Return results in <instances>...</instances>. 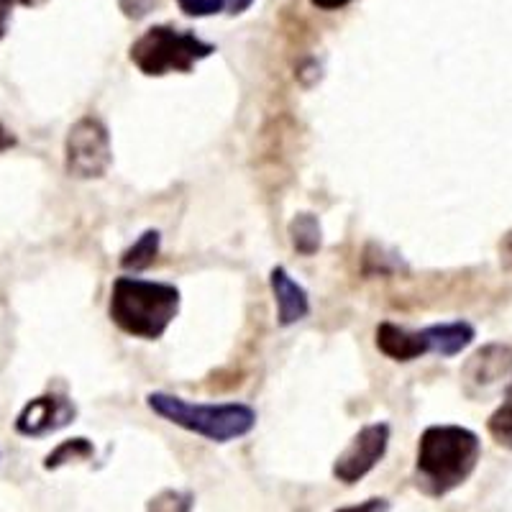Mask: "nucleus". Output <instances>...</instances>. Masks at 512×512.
<instances>
[{
  "instance_id": "f257e3e1",
  "label": "nucleus",
  "mask_w": 512,
  "mask_h": 512,
  "mask_svg": "<svg viewBox=\"0 0 512 512\" xmlns=\"http://www.w3.org/2000/svg\"><path fill=\"white\" fill-rule=\"evenodd\" d=\"M482 459V441L461 425H431L418 441L415 484L423 495L446 497L472 477Z\"/></svg>"
},
{
  "instance_id": "f03ea898",
  "label": "nucleus",
  "mask_w": 512,
  "mask_h": 512,
  "mask_svg": "<svg viewBox=\"0 0 512 512\" xmlns=\"http://www.w3.org/2000/svg\"><path fill=\"white\" fill-rule=\"evenodd\" d=\"M108 313L128 336L157 341L180 313V290L167 282L118 277L113 282Z\"/></svg>"
},
{
  "instance_id": "7ed1b4c3",
  "label": "nucleus",
  "mask_w": 512,
  "mask_h": 512,
  "mask_svg": "<svg viewBox=\"0 0 512 512\" xmlns=\"http://www.w3.org/2000/svg\"><path fill=\"white\" fill-rule=\"evenodd\" d=\"M146 405L169 420L172 425H180L185 431L203 436L213 443H228L254 431L256 413L249 405L241 402H226V405H198L187 402L177 395L167 392H152L146 397Z\"/></svg>"
},
{
  "instance_id": "20e7f679",
  "label": "nucleus",
  "mask_w": 512,
  "mask_h": 512,
  "mask_svg": "<svg viewBox=\"0 0 512 512\" xmlns=\"http://www.w3.org/2000/svg\"><path fill=\"white\" fill-rule=\"evenodd\" d=\"M216 52L213 44H205L190 31L172 26H152L131 44V62L144 75L162 77L169 72H190L200 59Z\"/></svg>"
},
{
  "instance_id": "39448f33",
  "label": "nucleus",
  "mask_w": 512,
  "mask_h": 512,
  "mask_svg": "<svg viewBox=\"0 0 512 512\" xmlns=\"http://www.w3.org/2000/svg\"><path fill=\"white\" fill-rule=\"evenodd\" d=\"M113 164L111 134L100 118L85 116L70 128L64 141V169L77 180H98Z\"/></svg>"
},
{
  "instance_id": "423d86ee",
  "label": "nucleus",
  "mask_w": 512,
  "mask_h": 512,
  "mask_svg": "<svg viewBox=\"0 0 512 512\" xmlns=\"http://www.w3.org/2000/svg\"><path fill=\"white\" fill-rule=\"evenodd\" d=\"M390 446V425L372 423L364 425L349 446L333 461V477L344 484H356L372 472L374 466L384 459Z\"/></svg>"
},
{
  "instance_id": "0eeeda50",
  "label": "nucleus",
  "mask_w": 512,
  "mask_h": 512,
  "mask_svg": "<svg viewBox=\"0 0 512 512\" xmlns=\"http://www.w3.org/2000/svg\"><path fill=\"white\" fill-rule=\"evenodd\" d=\"M75 415L77 408L72 405V400L47 392V395H39L26 402L24 410L16 418V433L26 438L52 436V433L67 428L75 420Z\"/></svg>"
},
{
  "instance_id": "6e6552de",
  "label": "nucleus",
  "mask_w": 512,
  "mask_h": 512,
  "mask_svg": "<svg viewBox=\"0 0 512 512\" xmlns=\"http://www.w3.org/2000/svg\"><path fill=\"white\" fill-rule=\"evenodd\" d=\"M512 377V349L502 344H489L474 351L472 359L464 364V379L472 387H495Z\"/></svg>"
},
{
  "instance_id": "1a4fd4ad",
  "label": "nucleus",
  "mask_w": 512,
  "mask_h": 512,
  "mask_svg": "<svg viewBox=\"0 0 512 512\" xmlns=\"http://www.w3.org/2000/svg\"><path fill=\"white\" fill-rule=\"evenodd\" d=\"M269 285L274 292V303H277V318L280 326H292L297 320H303L310 313V300L305 287L297 285L287 274L285 267H274L269 274Z\"/></svg>"
},
{
  "instance_id": "9d476101",
  "label": "nucleus",
  "mask_w": 512,
  "mask_h": 512,
  "mask_svg": "<svg viewBox=\"0 0 512 512\" xmlns=\"http://www.w3.org/2000/svg\"><path fill=\"white\" fill-rule=\"evenodd\" d=\"M377 349L392 361H413L428 354V341L423 331H408L395 323H382L377 328Z\"/></svg>"
},
{
  "instance_id": "9b49d317",
  "label": "nucleus",
  "mask_w": 512,
  "mask_h": 512,
  "mask_svg": "<svg viewBox=\"0 0 512 512\" xmlns=\"http://www.w3.org/2000/svg\"><path fill=\"white\" fill-rule=\"evenodd\" d=\"M425 341H428V354L441 356H456L474 341V328L464 320L456 323H438V326L423 328Z\"/></svg>"
},
{
  "instance_id": "f8f14e48",
  "label": "nucleus",
  "mask_w": 512,
  "mask_h": 512,
  "mask_svg": "<svg viewBox=\"0 0 512 512\" xmlns=\"http://www.w3.org/2000/svg\"><path fill=\"white\" fill-rule=\"evenodd\" d=\"M159 244H162L159 231H144L139 239H136L134 246H128V249L123 251L121 267L131 269V272H141V269L152 267L154 259H157L159 254Z\"/></svg>"
},
{
  "instance_id": "ddd939ff",
  "label": "nucleus",
  "mask_w": 512,
  "mask_h": 512,
  "mask_svg": "<svg viewBox=\"0 0 512 512\" xmlns=\"http://www.w3.org/2000/svg\"><path fill=\"white\" fill-rule=\"evenodd\" d=\"M320 223L313 213H300L290 223V241L295 251L305 256H313L320 249Z\"/></svg>"
},
{
  "instance_id": "4468645a",
  "label": "nucleus",
  "mask_w": 512,
  "mask_h": 512,
  "mask_svg": "<svg viewBox=\"0 0 512 512\" xmlns=\"http://www.w3.org/2000/svg\"><path fill=\"white\" fill-rule=\"evenodd\" d=\"M93 456V443L88 438H70V441H62L52 454L44 459V469L54 472L59 466L72 464V461H88Z\"/></svg>"
},
{
  "instance_id": "2eb2a0df",
  "label": "nucleus",
  "mask_w": 512,
  "mask_h": 512,
  "mask_svg": "<svg viewBox=\"0 0 512 512\" xmlns=\"http://www.w3.org/2000/svg\"><path fill=\"white\" fill-rule=\"evenodd\" d=\"M195 497L180 489H162L159 495L146 502V512H192Z\"/></svg>"
},
{
  "instance_id": "dca6fc26",
  "label": "nucleus",
  "mask_w": 512,
  "mask_h": 512,
  "mask_svg": "<svg viewBox=\"0 0 512 512\" xmlns=\"http://www.w3.org/2000/svg\"><path fill=\"white\" fill-rule=\"evenodd\" d=\"M489 433L497 438V441H512V382L507 384L505 397H502V405L492 413L487 423Z\"/></svg>"
},
{
  "instance_id": "f3484780",
  "label": "nucleus",
  "mask_w": 512,
  "mask_h": 512,
  "mask_svg": "<svg viewBox=\"0 0 512 512\" xmlns=\"http://www.w3.org/2000/svg\"><path fill=\"white\" fill-rule=\"evenodd\" d=\"M177 6H180V11L187 13V16L203 18V16H213V13L223 11L226 0H177Z\"/></svg>"
},
{
  "instance_id": "a211bd4d",
  "label": "nucleus",
  "mask_w": 512,
  "mask_h": 512,
  "mask_svg": "<svg viewBox=\"0 0 512 512\" xmlns=\"http://www.w3.org/2000/svg\"><path fill=\"white\" fill-rule=\"evenodd\" d=\"M118 6H121L123 16L139 21V18L149 16V13L154 11V6H157V0H118Z\"/></svg>"
},
{
  "instance_id": "6ab92c4d",
  "label": "nucleus",
  "mask_w": 512,
  "mask_h": 512,
  "mask_svg": "<svg viewBox=\"0 0 512 512\" xmlns=\"http://www.w3.org/2000/svg\"><path fill=\"white\" fill-rule=\"evenodd\" d=\"M333 512H390V502L384 500V497H369V500L359 502V505L338 507Z\"/></svg>"
},
{
  "instance_id": "aec40b11",
  "label": "nucleus",
  "mask_w": 512,
  "mask_h": 512,
  "mask_svg": "<svg viewBox=\"0 0 512 512\" xmlns=\"http://www.w3.org/2000/svg\"><path fill=\"white\" fill-rule=\"evenodd\" d=\"M500 262H502V267L507 269V272H512V231L507 233L505 239H502V244H500Z\"/></svg>"
},
{
  "instance_id": "412c9836",
  "label": "nucleus",
  "mask_w": 512,
  "mask_h": 512,
  "mask_svg": "<svg viewBox=\"0 0 512 512\" xmlns=\"http://www.w3.org/2000/svg\"><path fill=\"white\" fill-rule=\"evenodd\" d=\"M11 11H13V3L11 0H0V41L6 36L8 31V21H11Z\"/></svg>"
},
{
  "instance_id": "4be33fe9",
  "label": "nucleus",
  "mask_w": 512,
  "mask_h": 512,
  "mask_svg": "<svg viewBox=\"0 0 512 512\" xmlns=\"http://www.w3.org/2000/svg\"><path fill=\"white\" fill-rule=\"evenodd\" d=\"M11 146H16V136H13V131H8L6 123L0 121V152H6Z\"/></svg>"
},
{
  "instance_id": "5701e85b",
  "label": "nucleus",
  "mask_w": 512,
  "mask_h": 512,
  "mask_svg": "<svg viewBox=\"0 0 512 512\" xmlns=\"http://www.w3.org/2000/svg\"><path fill=\"white\" fill-rule=\"evenodd\" d=\"M351 0H313V6L320 11H338V8L349 6Z\"/></svg>"
},
{
  "instance_id": "b1692460",
  "label": "nucleus",
  "mask_w": 512,
  "mask_h": 512,
  "mask_svg": "<svg viewBox=\"0 0 512 512\" xmlns=\"http://www.w3.org/2000/svg\"><path fill=\"white\" fill-rule=\"evenodd\" d=\"M251 3H254V0H226V6H228V11H231V13L249 11Z\"/></svg>"
},
{
  "instance_id": "393cba45",
  "label": "nucleus",
  "mask_w": 512,
  "mask_h": 512,
  "mask_svg": "<svg viewBox=\"0 0 512 512\" xmlns=\"http://www.w3.org/2000/svg\"><path fill=\"white\" fill-rule=\"evenodd\" d=\"M13 6H24V8H41L49 0H11Z\"/></svg>"
}]
</instances>
